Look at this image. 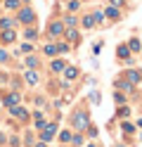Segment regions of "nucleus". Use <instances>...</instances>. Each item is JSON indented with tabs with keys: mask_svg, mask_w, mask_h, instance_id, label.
<instances>
[{
	"mask_svg": "<svg viewBox=\"0 0 142 147\" xmlns=\"http://www.w3.org/2000/svg\"><path fill=\"white\" fill-rule=\"evenodd\" d=\"M55 133H57V126L55 123H45L43 126V133H40V140L43 142H50L52 138H55Z\"/></svg>",
	"mask_w": 142,
	"mask_h": 147,
	"instance_id": "f257e3e1",
	"label": "nucleus"
},
{
	"mask_svg": "<svg viewBox=\"0 0 142 147\" xmlns=\"http://www.w3.org/2000/svg\"><path fill=\"white\" fill-rule=\"evenodd\" d=\"M33 17H36V14H33L31 10H28V7H24V10L19 12V22H24V24H28V22H33Z\"/></svg>",
	"mask_w": 142,
	"mask_h": 147,
	"instance_id": "f03ea898",
	"label": "nucleus"
},
{
	"mask_svg": "<svg viewBox=\"0 0 142 147\" xmlns=\"http://www.w3.org/2000/svg\"><path fill=\"white\" fill-rule=\"evenodd\" d=\"M73 126H76V128H85V126H88V116H85L83 112L76 114V116H73Z\"/></svg>",
	"mask_w": 142,
	"mask_h": 147,
	"instance_id": "7ed1b4c3",
	"label": "nucleus"
},
{
	"mask_svg": "<svg viewBox=\"0 0 142 147\" xmlns=\"http://www.w3.org/2000/svg\"><path fill=\"white\" fill-rule=\"evenodd\" d=\"M0 38H3V43H12V40L17 38V33H14V31H9V29H5V31H3V36H0Z\"/></svg>",
	"mask_w": 142,
	"mask_h": 147,
	"instance_id": "20e7f679",
	"label": "nucleus"
},
{
	"mask_svg": "<svg viewBox=\"0 0 142 147\" xmlns=\"http://www.w3.org/2000/svg\"><path fill=\"white\" fill-rule=\"evenodd\" d=\"M62 31H64L62 22H55V24H50V36H59Z\"/></svg>",
	"mask_w": 142,
	"mask_h": 147,
	"instance_id": "39448f33",
	"label": "nucleus"
},
{
	"mask_svg": "<svg viewBox=\"0 0 142 147\" xmlns=\"http://www.w3.org/2000/svg\"><path fill=\"white\" fill-rule=\"evenodd\" d=\"M64 76L69 78V81H73L76 76H78V69H76V67H66V69H64Z\"/></svg>",
	"mask_w": 142,
	"mask_h": 147,
	"instance_id": "423d86ee",
	"label": "nucleus"
},
{
	"mask_svg": "<svg viewBox=\"0 0 142 147\" xmlns=\"http://www.w3.org/2000/svg\"><path fill=\"white\" fill-rule=\"evenodd\" d=\"M17 102H19V95H17V93H12V95L5 97V105H7V107H17Z\"/></svg>",
	"mask_w": 142,
	"mask_h": 147,
	"instance_id": "0eeeda50",
	"label": "nucleus"
},
{
	"mask_svg": "<svg viewBox=\"0 0 142 147\" xmlns=\"http://www.w3.org/2000/svg\"><path fill=\"white\" fill-rule=\"evenodd\" d=\"M12 116H17V119H26L28 114H26L24 107H12Z\"/></svg>",
	"mask_w": 142,
	"mask_h": 147,
	"instance_id": "6e6552de",
	"label": "nucleus"
},
{
	"mask_svg": "<svg viewBox=\"0 0 142 147\" xmlns=\"http://www.w3.org/2000/svg\"><path fill=\"white\" fill-rule=\"evenodd\" d=\"M26 83H28V86L38 83V74H36V71H26Z\"/></svg>",
	"mask_w": 142,
	"mask_h": 147,
	"instance_id": "1a4fd4ad",
	"label": "nucleus"
},
{
	"mask_svg": "<svg viewBox=\"0 0 142 147\" xmlns=\"http://www.w3.org/2000/svg\"><path fill=\"white\" fill-rule=\"evenodd\" d=\"M64 69H66V64H64L62 59H55V62H52V71H64Z\"/></svg>",
	"mask_w": 142,
	"mask_h": 147,
	"instance_id": "9d476101",
	"label": "nucleus"
},
{
	"mask_svg": "<svg viewBox=\"0 0 142 147\" xmlns=\"http://www.w3.org/2000/svg\"><path fill=\"white\" fill-rule=\"evenodd\" d=\"M128 55H130V50H128V45H121V48H118V57H123V59H128Z\"/></svg>",
	"mask_w": 142,
	"mask_h": 147,
	"instance_id": "9b49d317",
	"label": "nucleus"
},
{
	"mask_svg": "<svg viewBox=\"0 0 142 147\" xmlns=\"http://www.w3.org/2000/svg\"><path fill=\"white\" fill-rule=\"evenodd\" d=\"M128 50H133V52H137V50H140V40H137V38H133V40L128 43Z\"/></svg>",
	"mask_w": 142,
	"mask_h": 147,
	"instance_id": "f8f14e48",
	"label": "nucleus"
},
{
	"mask_svg": "<svg viewBox=\"0 0 142 147\" xmlns=\"http://www.w3.org/2000/svg\"><path fill=\"white\" fill-rule=\"evenodd\" d=\"M5 7H7V10H17V7H19V0H5Z\"/></svg>",
	"mask_w": 142,
	"mask_h": 147,
	"instance_id": "ddd939ff",
	"label": "nucleus"
},
{
	"mask_svg": "<svg viewBox=\"0 0 142 147\" xmlns=\"http://www.w3.org/2000/svg\"><path fill=\"white\" fill-rule=\"evenodd\" d=\"M107 17H109V19H118V10H116V7H109V10H107Z\"/></svg>",
	"mask_w": 142,
	"mask_h": 147,
	"instance_id": "4468645a",
	"label": "nucleus"
},
{
	"mask_svg": "<svg viewBox=\"0 0 142 147\" xmlns=\"http://www.w3.org/2000/svg\"><path fill=\"white\" fill-rule=\"evenodd\" d=\"M92 24H95L92 14H90V17H85V19H83V26H85V29H92Z\"/></svg>",
	"mask_w": 142,
	"mask_h": 147,
	"instance_id": "2eb2a0df",
	"label": "nucleus"
},
{
	"mask_svg": "<svg viewBox=\"0 0 142 147\" xmlns=\"http://www.w3.org/2000/svg\"><path fill=\"white\" fill-rule=\"evenodd\" d=\"M66 38H69V40H73V43H76V40H78V33H76L73 29H69V31H66Z\"/></svg>",
	"mask_w": 142,
	"mask_h": 147,
	"instance_id": "dca6fc26",
	"label": "nucleus"
},
{
	"mask_svg": "<svg viewBox=\"0 0 142 147\" xmlns=\"http://www.w3.org/2000/svg\"><path fill=\"white\" fill-rule=\"evenodd\" d=\"M12 24H14L12 19H0V29L5 31V29H9V26H12Z\"/></svg>",
	"mask_w": 142,
	"mask_h": 147,
	"instance_id": "f3484780",
	"label": "nucleus"
},
{
	"mask_svg": "<svg viewBox=\"0 0 142 147\" xmlns=\"http://www.w3.org/2000/svg\"><path fill=\"white\" fill-rule=\"evenodd\" d=\"M45 55H50V57L57 55V45H45Z\"/></svg>",
	"mask_w": 142,
	"mask_h": 147,
	"instance_id": "a211bd4d",
	"label": "nucleus"
},
{
	"mask_svg": "<svg viewBox=\"0 0 142 147\" xmlns=\"http://www.w3.org/2000/svg\"><path fill=\"white\" fill-rule=\"evenodd\" d=\"M59 140H62V142H69V140H71V133H69V131H62V133H59Z\"/></svg>",
	"mask_w": 142,
	"mask_h": 147,
	"instance_id": "6ab92c4d",
	"label": "nucleus"
},
{
	"mask_svg": "<svg viewBox=\"0 0 142 147\" xmlns=\"http://www.w3.org/2000/svg\"><path fill=\"white\" fill-rule=\"evenodd\" d=\"M26 67L36 69V67H38V59H36V57H26Z\"/></svg>",
	"mask_w": 142,
	"mask_h": 147,
	"instance_id": "aec40b11",
	"label": "nucleus"
},
{
	"mask_svg": "<svg viewBox=\"0 0 142 147\" xmlns=\"http://www.w3.org/2000/svg\"><path fill=\"white\" fill-rule=\"evenodd\" d=\"M128 78L135 83V81H140V71H128Z\"/></svg>",
	"mask_w": 142,
	"mask_h": 147,
	"instance_id": "412c9836",
	"label": "nucleus"
},
{
	"mask_svg": "<svg viewBox=\"0 0 142 147\" xmlns=\"http://www.w3.org/2000/svg\"><path fill=\"white\" fill-rule=\"evenodd\" d=\"M78 5H81L78 0H71V3H69V10H71V12H76V10H78Z\"/></svg>",
	"mask_w": 142,
	"mask_h": 147,
	"instance_id": "4be33fe9",
	"label": "nucleus"
},
{
	"mask_svg": "<svg viewBox=\"0 0 142 147\" xmlns=\"http://www.w3.org/2000/svg\"><path fill=\"white\" fill-rule=\"evenodd\" d=\"M92 19H95V22H102V19H104V14H102V12H95V14H92Z\"/></svg>",
	"mask_w": 142,
	"mask_h": 147,
	"instance_id": "5701e85b",
	"label": "nucleus"
},
{
	"mask_svg": "<svg viewBox=\"0 0 142 147\" xmlns=\"http://www.w3.org/2000/svg\"><path fill=\"white\" fill-rule=\"evenodd\" d=\"M31 50H33V45H28V43L22 45V52H31Z\"/></svg>",
	"mask_w": 142,
	"mask_h": 147,
	"instance_id": "b1692460",
	"label": "nucleus"
},
{
	"mask_svg": "<svg viewBox=\"0 0 142 147\" xmlns=\"http://www.w3.org/2000/svg\"><path fill=\"white\" fill-rule=\"evenodd\" d=\"M5 59H7V52H5V50H0V62H5Z\"/></svg>",
	"mask_w": 142,
	"mask_h": 147,
	"instance_id": "393cba45",
	"label": "nucleus"
},
{
	"mask_svg": "<svg viewBox=\"0 0 142 147\" xmlns=\"http://www.w3.org/2000/svg\"><path fill=\"white\" fill-rule=\"evenodd\" d=\"M123 0H111V7H116V5H121Z\"/></svg>",
	"mask_w": 142,
	"mask_h": 147,
	"instance_id": "a878e982",
	"label": "nucleus"
},
{
	"mask_svg": "<svg viewBox=\"0 0 142 147\" xmlns=\"http://www.w3.org/2000/svg\"><path fill=\"white\" fill-rule=\"evenodd\" d=\"M38 147H47V145H45V142H40V145H38Z\"/></svg>",
	"mask_w": 142,
	"mask_h": 147,
	"instance_id": "bb28decb",
	"label": "nucleus"
},
{
	"mask_svg": "<svg viewBox=\"0 0 142 147\" xmlns=\"http://www.w3.org/2000/svg\"><path fill=\"white\" fill-rule=\"evenodd\" d=\"M140 126H142V121H140Z\"/></svg>",
	"mask_w": 142,
	"mask_h": 147,
	"instance_id": "cd10ccee",
	"label": "nucleus"
},
{
	"mask_svg": "<svg viewBox=\"0 0 142 147\" xmlns=\"http://www.w3.org/2000/svg\"><path fill=\"white\" fill-rule=\"evenodd\" d=\"M118 147H123V145H118Z\"/></svg>",
	"mask_w": 142,
	"mask_h": 147,
	"instance_id": "c85d7f7f",
	"label": "nucleus"
}]
</instances>
